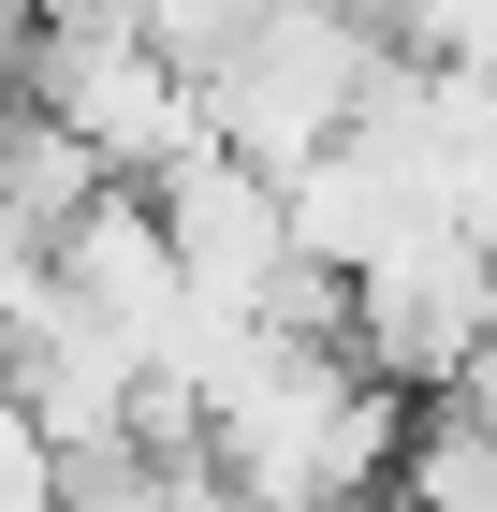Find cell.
<instances>
[{
  "mask_svg": "<svg viewBox=\"0 0 497 512\" xmlns=\"http://www.w3.org/2000/svg\"><path fill=\"white\" fill-rule=\"evenodd\" d=\"M381 74V15L366 0H249V30L205 59V147H234L249 176H293L307 147H337L351 103Z\"/></svg>",
  "mask_w": 497,
  "mask_h": 512,
  "instance_id": "1",
  "label": "cell"
},
{
  "mask_svg": "<svg viewBox=\"0 0 497 512\" xmlns=\"http://www.w3.org/2000/svg\"><path fill=\"white\" fill-rule=\"evenodd\" d=\"M483 322H497V249L468 220H439V205H410L366 264H337V352L395 395H439L483 352Z\"/></svg>",
  "mask_w": 497,
  "mask_h": 512,
  "instance_id": "2",
  "label": "cell"
}]
</instances>
